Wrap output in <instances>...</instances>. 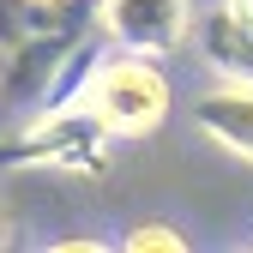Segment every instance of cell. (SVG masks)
Instances as JSON below:
<instances>
[{
    "label": "cell",
    "instance_id": "obj_1",
    "mask_svg": "<svg viewBox=\"0 0 253 253\" xmlns=\"http://www.w3.org/2000/svg\"><path fill=\"white\" fill-rule=\"evenodd\" d=\"M109 151H115V133L84 103H67V109L30 115L24 133L0 139V169H54V175L103 181L109 175Z\"/></svg>",
    "mask_w": 253,
    "mask_h": 253
},
{
    "label": "cell",
    "instance_id": "obj_2",
    "mask_svg": "<svg viewBox=\"0 0 253 253\" xmlns=\"http://www.w3.org/2000/svg\"><path fill=\"white\" fill-rule=\"evenodd\" d=\"M79 103L97 115L115 139H145L169 121V79L151 54H126V48H103L90 67Z\"/></svg>",
    "mask_w": 253,
    "mask_h": 253
},
{
    "label": "cell",
    "instance_id": "obj_3",
    "mask_svg": "<svg viewBox=\"0 0 253 253\" xmlns=\"http://www.w3.org/2000/svg\"><path fill=\"white\" fill-rule=\"evenodd\" d=\"M97 30L109 48L163 60L193 42V0H97Z\"/></svg>",
    "mask_w": 253,
    "mask_h": 253
},
{
    "label": "cell",
    "instance_id": "obj_4",
    "mask_svg": "<svg viewBox=\"0 0 253 253\" xmlns=\"http://www.w3.org/2000/svg\"><path fill=\"white\" fill-rule=\"evenodd\" d=\"M193 42L217 79L253 84V0H217L205 18H193Z\"/></svg>",
    "mask_w": 253,
    "mask_h": 253
},
{
    "label": "cell",
    "instance_id": "obj_5",
    "mask_svg": "<svg viewBox=\"0 0 253 253\" xmlns=\"http://www.w3.org/2000/svg\"><path fill=\"white\" fill-rule=\"evenodd\" d=\"M193 126H199L217 151H229V157H241V163H253V84L217 79L211 90H199Z\"/></svg>",
    "mask_w": 253,
    "mask_h": 253
},
{
    "label": "cell",
    "instance_id": "obj_6",
    "mask_svg": "<svg viewBox=\"0 0 253 253\" xmlns=\"http://www.w3.org/2000/svg\"><path fill=\"white\" fill-rule=\"evenodd\" d=\"M126 253H187V235L175 223H133L126 229Z\"/></svg>",
    "mask_w": 253,
    "mask_h": 253
},
{
    "label": "cell",
    "instance_id": "obj_7",
    "mask_svg": "<svg viewBox=\"0 0 253 253\" xmlns=\"http://www.w3.org/2000/svg\"><path fill=\"white\" fill-rule=\"evenodd\" d=\"M54 253H109V241H90V235H79V241H54Z\"/></svg>",
    "mask_w": 253,
    "mask_h": 253
},
{
    "label": "cell",
    "instance_id": "obj_8",
    "mask_svg": "<svg viewBox=\"0 0 253 253\" xmlns=\"http://www.w3.org/2000/svg\"><path fill=\"white\" fill-rule=\"evenodd\" d=\"M6 235H12V223H6V205H0V247H6Z\"/></svg>",
    "mask_w": 253,
    "mask_h": 253
}]
</instances>
